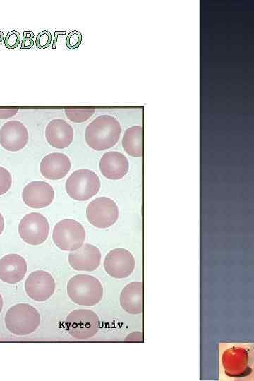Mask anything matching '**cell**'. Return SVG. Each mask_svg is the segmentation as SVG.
I'll list each match as a JSON object with an SVG mask.
<instances>
[{
	"label": "cell",
	"instance_id": "6da1fadb",
	"mask_svg": "<svg viewBox=\"0 0 254 381\" xmlns=\"http://www.w3.org/2000/svg\"><path fill=\"white\" fill-rule=\"evenodd\" d=\"M121 133L119 121L111 115L102 114L87 126L85 139L90 147L102 151L114 147L119 140Z\"/></svg>",
	"mask_w": 254,
	"mask_h": 381
},
{
	"label": "cell",
	"instance_id": "7a4b0ae2",
	"mask_svg": "<svg viewBox=\"0 0 254 381\" xmlns=\"http://www.w3.org/2000/svg\"><path fill=\"white\" fill-rule=\"evenodd\" d=\"M67 294L70 299L80 306H91L102 298L104 289L100 281L91 275L77 274L67 283Z\"/></svg>",
	"mask_w": 254,
	"mask_h": 381
},
{
	"label": "cell",
	"instance_id": "3957f363",
	"mask_svg": "<svg viewBox=\"0 0 254 381\" xmlns=\"http://www.w3.org/2000/svg\"><path fill=\"white\" fill-rule=\"evenodd\" d=\"M4 322L6 327L12 334L28 335L38 328L40 315L34 306L28 303H18L7 310Z\"/></svg>",
	"mask_w": 254,
	"mask_h": 381
},
{
	"label": "cell",
	"instance_id": "277c9868",
	"mask_svg": "<svg viewBox=\"0 0 254 381\" xmlns=\"http://www.w3.org/2000/svg\"><path fill=\"white\" fill-rule=\"evenodd\" d=\"M97 174L87 169L74 171L66 179L65 188L69 196L76 200L84 201L96 195L100 188Z\"/></svg>",
	"mask_w": 254,
	"mask_h": 381
},
{
	"label": "cell",
	"instance_id": "5b68a950",
	"mask_svg": "<svg viewBox=\"0 0 254 381\" xmlns=\"http://www.w3.org/2000/svg\"><path fill=\"white\" fill-rule=\"evenodd\" d=\"M83 226L73 219H64L56 223L52 232L54 244L61 250L73 251L80 248L85 239Z\"/></svg>",
	"mask_w": 254,
	"mask_h": 381
},
{
	"label": "cell",
	"instance_id": "8992f818",
	"mask_svg": "<svg viewBox=\"0 0 254 381\" xmlns=\"http://www.w3.org/2000/svg\"><path fill=\"white\" fill-rule=\"evenodd\" d=\"M99 318L92 310L77 309L71 312L66 318L68 333L74 339L85 340L94 337L99 329Z\"/></svg>",
	"mask_w": 254,
	"mask_h": 381
},
{
	"label": "cell",
	"instance_id": "52a82bcc",
	"mask_svg": "<svg viewBox=\"0 0 254 381\" xmlns=\"http://www.w3.org/2000/svg\"><path fill=\"white\" fill-rule=\"evenodd\" d=\"M86 217L94 226L106 229L114 225L119 218V207L111 198L102 196L92 200L87 206Z\"/></svg>",
	"mask_w": 254,
	"mask_h": 381
},
{
	"label": "cell",
	"instance_id": "ba28073f",
	"mask_svg": "<svg viewBox=\"0 0 254 381\" xmlns=\"http://www.w3.org/2000/svg\"><path fill=\"white\" fill-rule=\"evenodd\" d=\"M21 238L30 245H39L46 241L49 233L47 219L39 212L25 214L18 225Z\"/></svg>",
	"mask_w": 254,
	"mask_h": 381
},
{
	"label": "cell",
	"instance_id": "9c48e42d",
	"mask_svg": "<svg viewBox=\"0 0 254 381\" xmlns=\"http://www.w3.org/2000/svg\"><path fill=\"white\" fill-rule=\"evenodd\" d=\"M56 283L52 275L44 270L32 272L25 282L27 295L36 301H45L54 294Z\"/></svg>",
	"mask_w": 254,
	"mask_h": 381
},
{
	"label": "cell",
	"instance_id": "30bf717a",
	"mask_svg": "<svg viewBox=\"0 0 254 381\" xmlns=\"http://www.w3.org/2000/svg\"><path fill=\"white\" fill-rule=\"evenodd\" d=\"M103 264L106 272L109 276L123 279L132 274L135 261L129 250L124 248H114L106 255Z\"/></svg>",
	"mask_w": 254,
	"mask_h": 381
},
{
	"label": "cell",
	"instance_id": "8fae6325",
	"mask_svg": "<svg viewBox=\"0 0 254 381\" xmlns=\"http://www.w3.org/2000/svg\"><path fill=\"white\" fill-rule=\"evenodd\" d=\"M28 140V128L19 121H8L0 128V144L6 150L19 151L26 146Z\"/></svg>",
	"mask_w": 254,
	"mask_h": 381
},
{
	"label": "cell",
	"instance_id": "7c38bea8",
	"mask_svg": "<svg viewBox=\"0 0 254 381\" xmlns=\"http://www.w3.org/2000/svg\"><path fill=\"white\" fill-rule=\"evenodd\" d=\"M22 198L24 202L30 207H45L53 201L54 190L44 181H32L23 189Z\"/></svg>",
	"mask_w": 254,
	"mask_h": 381
},
{
	"label": "cell",
	"instance_id": "4fadbf2b",
	"mask_svg": "<svg viewBox=\"0 0 254 381\" xmlns=\"http://www.w3.org/2000/svg\"><path fill=\"white\" fill-rule=\"evenodd\" d=\"M102 255L99 249L90 243L83 245L68 254V262L72 268L78 271L91 272L100 265Z\"/></svg>",
	"mask_w": 254,
	"mask_h": 381
},
{
	"label": "cell",
	"instance_id": "5bb4252c",
	"mask_svg": "<svg viewBox=\"0 0 254 381\" xmlns=\"http://www.w3.org/2000/svg\"><path fill=\"white\" fill-rule=\"evenodd\" d=\"M45 137L51 146L63 149L72 143L74 130L72 126L64 119H54L46 126Z\"/></svg>",
	"mask_w": 254,
	"mask_h": 381
},
{
	"label": "cell",
	"instance_id": "9a60e30c",
	"mask_svg": "<svg viewBox=\"0 0 254 381\" xmlns=\"http://www.w3.org/2000/svg\"><path fill=\"white\" fill-rule=\"evenodd\" d=\"M70 158L62 152H52L45 155L40 163V170L42 176L52 180L64 177L70 171Z\"/></svg>",
	"mask_w": 254,
	"mask_h": 381
},
{
	"label": "cell",
	"instance_id": "2e32d148",
	"mask_svg": "<svg viewBox=\"0 0 254 381\" xmlns=\"http://www.w3.org/2000/svg\"><path fill=\"white\" fill-rule=\"evenodd\" d=\"M27 272V262L20 255L10 253L0 259V279L8 284L20 282Z\"/></svg>",
	"mask_w": 254,
	"mask_h": 381
},
{
	"label": "cell",
	"instance_id": "e0dca14e",
	"mask_svg": "<svg viewBox=\"0 0 254 381\" xmlns=\"http://www.w3.org/2000/svg\"><path fill=\"white\" fill-rule=\"evenodd\" d=\"M99 167L104 176L117 180L123 178L128 172L129 163L127 157L121 152L109 151L100 158Z\"/></svg>",
	"mask_w": 254,
	"mask_h": 381
},
{
	"label": "cell",
	"instance_id": "ac0fdd59",
	"mask_svg": "<svg viewBox=\"0 0 254 381\" xmlns=\"http://www.w3.org/2000/svg\"><path fill=\"white\" fill-rule=\"evenodd\" d=\"M120 305L129 314L143 313V285L141 282H133L124 286L120 294Z\"/></svg>",
	"mask_w": 254,
	"mask_h": 381
},
{
	"label": "cell",
	"instance_id": "d6986e66",
	"mask_svg": "<svg viewBox=\"0 0 254 381\" xmlns=\"http://www.w3.org/2000/svg\"><path fill=\"white\" fill-rule=\"evenodd\" d=\"M225 373L232 377L243 376L248 370V356L241 348H231L222 357Z\"/></svg>",
	"mask_w": 254,
	"mask_h": 381
},
{
	"label": "cell",
	"instance_id": "ffe728a7",
	"mask_svg": "<svg viewBox=\"0 0 254 381\" xmlns=\"http://www.w3.org/2000/svg\"><path fill=\"white\" fill-rule=\"evenodd\" d=\"M124 151L131 157H140L143 155V127L133 126L126 129L122 141Z\"/></svg>",
	"mask_w": 254,
	"mask_h": 381
},
{
	"label": "cell",
	"instance_id": "44dd1931",
	"mask_svg": "<svg viewBox=\"0 0 254 381\" xmlns=\"http://www.w3.org/2000/svg\"><path fill=\"white\" fill-rule=\"evenodd\" d=\"M94 108L65 109L66 117L73 123H83L88 120L95 113Z\"/></svg>",
	"mask_w": 254,
	"mask_h": 381
},
{
	"label": "cell",
	"instance_id": "7402d4cb",
	"mask_svg": "<svg viewBox=\"0 0 254 381\" xmlns=\"http://www.w3.org/2000/svg\"><path fill=\"white\" fill-rule=\"evenodd\" d=\"M12 184V176L8 169L0 166V195L6 193Z\"/></svg>",
	"mask_w": 254,
	"mask_h": 381
},
{
	"label": "cell",
	"instance_id": "603a6c76",
	"mask_svg": "<svg viewBox=\"0 0 254 381\" xmlns=\"http://www.w3.org/2000/svg\"><path fill=\"white\" fill-rule=\"evenodd\" d=\"M82 34L80 31H71L66 38V45L70 49L78 48L82 42Z\"/></svg>",
	"mask_w": 254,
	"mask_h": 381
},
{
	"label": "cell",
	"instance_id": "cb8c5ba5",
	"mask_svg": "<svg viewBox=\"0 0 254 381\" xmlns=\"http://www.w3.org/2000/svg\"><path fill=\"white\" fill-rule=\"evenodd\" d=\"M20 42V34L16 30H11L4 37V45L9 49H16Z\"/></svg>",
	"mask_w": 254,
	"mask_h": 381
},
{
	"label": "cell",
	"instance_id": "d4e9b609",
	"mask_svg": "<svg viewBox=\"0 0 254 381\" xmlns=\"http://www.w3.org/2000/svg\"><path fill=\"white\" fill-rule=\"evenodd\" d=\"M52 39L50 32L42 30L37 34L35 39V44L40 49H44L50 45Z\"/></svg>",
	"mask_w": 254,
	"mask_h": 381
},
{
	"label": "cell",
	"instance_id": "484cf974",
	"mask_svg": "<svg viewBox=\"0 0 254 381\" xmlns=\"http://www.w3.org/2000/svg\"><path fill=\"white\" fill-rule=\"evenodd\" d=\"M35 34L32 31H24L21 42V49H30L34 45L33 38Z\"/></svg>",
	"mask_w": 254,
	"mask_h": 381
},
{
	"label": "cell",
	"instance_id": "4316f807",
	"mask_svg": "<svg viewBox=\"0 0 254 381\" xmlns=\"http://www.w3.org/2000/svg\"><path fill=\"white\" fill-rule=\"evenodd\" d=\"M18 111V109H0V119H6L15 116Z\"/></svg>",
	"mask_w": 254,
	"mask_h": 381
},
{
	"label": "cell",
	"instance_id": "83f0119b",
	"mask_svg": "<svg viewBox=\"0 0 254 381\" xmlns=\"http://www.w3.org/2000/svg\"><path fill=\"white\" fill-rule=\"evenodd\" d=\"M4 228V217L0 212V235L2 234Z\"/></svg>",
	"mask_w": 254,
	"mask_h": 381
},
{
	"label": "cell",
	"instance_id": "f1b7e54d",
	"mask_svg": "<svg viewBox=\"0 0 254 381\" xmlns=\"http://www.w3.org/2000/svg\"><path fill=\"white\" fill-rule=\"evenodd\" d=\"M62 32H63V31H55L54 40V42H53L52 49H55V48H56V40H57V35L61 33Z\"/></svg>",
	"mask_w": 254,
	"mask_h": 381
},
{
	"label": "cell",
	"instance_id": "f546056e",
	"mask_svg": "<svg viewBox=\"0 0 254 381\" xmlns=\"http://www.w3.org/2000/svg\"><path fill=\"white\" fill-rule=\"evenodd\" d=\"M2 308H3V298H2V296H1V295L0 294V313L2 310Z\"/></svg>",
	"mask_w": 254,
	"mask_h": 381
},
{
	"label": "cell",
	"instance_id": "4dcf8cb0",
	"mask_svg": "<svg viewBox=\"0 0 254 381\" xmlns=\"http://www.w3.org/2000/svg\"><path fill=\"white\" fill-rule=\"evenodd\" d=\"M4 39V35L2 32L0 31V42Z\"/></svg>",
	"mask_w": 254,
	"mask_h": 381
}]
</instances>
